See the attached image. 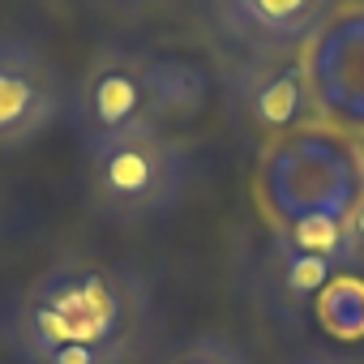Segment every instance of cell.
<instances>
[{"mask_svg": "<svg viewBox=\"0 0 364 364\" xmlns=\"http://www.w3.org/2000/svg\"><path fill=\"white\" fill-rule=\"evenodd\" d=\"M150 321L137 270L60 257L18 291L5 343L22 364H133L150 343Z\"/></svg>", "mask_w": 364, "mask_h": 364, "instance_id": "obj_1", "label": "cell"}, {"mask_svg": "<svg viewBox=\"0 0 364 364\" xmlns=\"http://www.w3.org/2000/svg\"><path fill=\"white\" fill-rule=\"evenodd\" d=\"M189 185V150L171 129L137 124L86 146V202L107 223H146L167 215Z\"/></svg>", "mask_w": 364, "mask_h": 364, "instance_id": "obj_2", "label": "cell"}, {"mask_svg": "<svg viewBox=\"0 0 364 364\" xmlns=\"http://www.w3.org/2000/svg\"><path fill=\"white\" fill-rule=\"evenodd\" d=\"M364 185L355 150L330 133H296L274 146L262 167V189L279 223L300 215H347Z\"/></svg>", "mask_w": 364, "mask_h": 364, "instance_id": "obj_3", "label": "cell"}, {"mask_svg": "<svg viewBox=\"0 0 364 364\" xmlns=\"http://www.w3.org/2000/svg\"><path fill=\"white\" fill-rule=\"evenodd\" d=\"M65 116L86 146L107 141L116 133H129L137 124H150V86H146V56L107 48L99 52L86 73L69 86Z\"/></svg>", "mask_w": 364, "mask_h": 364, "instance_id": "obj_4", "label": "cell"}, {"mask_svg": "<svg viewBox=\"0 0 364 364\" xmlns=\"http://www.w3.org/2000/svg\"><path fill=\"white\" fill-rule=\"evenodd\" d=\"M69 103V86L43 48L0 39V150L39 141Z\"/></svg>", "mask_w": 364, "mask_h": 364, "instance_id": "obj_5", "label": "cell"}, {"mask_svg": "<svg viewBox=\"0 0 364 364\" xmlns=\"http://www.w3.org/2000/svg\"><path fill=\"white\" fill-rule=\"evenodd\" d=\"M304 65L317 107L347 129H364V0L326 18L309 39Z\"/></svg>", "mask_w": 364, "mask_h": 364, "instance_id": "obj_6", "label": "cell"}, {"mask_svg": "<svg viewBox=\"0 0 364 364\" xmlns=\"http://www.w3.org/2000/svg\"><path fill=\"white\" fill-rule=\"evenodd\" d=\"M240 107L245 116L270 133V137H283V133H296L309 116V107L317 103L313 99V82H309V65L304 56H291V52H266L257 56L245 73H240Z\"/></svg>", "mask_w": 364, "mask_h": 364, "instance_id": "obj_7", "label": "cell"}, {"mask_svg": "<svg viewBox=\"0 0 364 364\" xmlns=\"http://www.w3.org/2000/svg\"><path fill=\"white\" fill-rule=\"evenodd\" d=\"M150 124H185L210 103V73L185 56H146Z\"/></svg>", "mask_w": 364, "mask_h": 364, "instance_id": "obj_8", "label": "cell"}, {"mask_svg": "<svg viewBox=\"0 0 364 364\" xmlns=\"http://www.w3.org/2000/svg\"><path fill=\"white\" fill-rule=\"evenodd\" d=\"M228 5L270 48H291L313 39L326 26V18L338 9V0H228Z\"/></svg>", "mask_w": 364, "mask_h": 364, "instance_id": "obj_9", "label": "cell"}, {"mask_svg": "<svg viewBox=\"0 0 364 364\" xmlns=\"http://www.w3.org/2000/svg\"><path fill=\"white\" fill-rule=\"evenodd\" d=\"M274 240L296 249V253H309V257H321V262L347 270V215H300V219H287V223H279Z\"/></svg>", "mask_w": 364, "mask_h": 364, "instance_id": "obj_10", "label": "cell"}, {"mask_svg": "<svg viewBox=\"0 0 364 364\" xmlns=\"http://www.w3.org/2000/svg\"><path fill=\"white\" fill-rule=\"evenodd\" d=\"M313 313L334 338H364V279L355 270H338L317 291Z\"/></svg>", "mask_w": 364, "mask_h": 364, "instance_id": "obj_11", "label": "cell"}, {"mask_svg": "<svg viewBox=\"0 0 364 364\" xmlns=\"http://www.w3.org/2000/svg\"><path fill=\"white\" fill-rule=\"evenodd\" d=\"M338 274V266L321 262V257H309V253H296L287 245L274 240V287L287 304L304 309L309 300H317V291Z\"/></svg>", "mask_w": 364, "mask_h": 364, "instance_id": "obj_12", "label": "cell"}, {"mask_svg": "<svg viewBox=\"0 0 364 364\" xmlns=\"http://www.w3.org/2000/svg\"><path fill=\"white\" fill-rule=\"evenodd\" d=\"M146 364H253V360L232 338H219V334H185V338L167 343Z\"/></svg>", "mask_w": 364, "mask_h": 364, "instance_id": "obj_13", "label": "cell"}, {"mask_svg": "<svg viewBox=\"0 0 364 364\" xmlns=\"http://www.w3.org/2000/svg\"><path fill=\"white\" fill-rule=\"evenodd\" d=\"M347 270H364V185L347 210Z\"/></svg>", "mask_w": 364, "mask_h": 364, "instance_id": "obj_14", "label": "cell"}, {"mask_svg": "<svg viewBox=\"0 0 364 364\" xmlns=\"http://www.w3.org/2000/svg\"><path fill=\"white\" fill-rule=\"evenodd\" d=\"M291 364H364V360L343 355V351H304V355H296Z\"/></svg>", "mask_w": 364, "mask_h": 364, "instance_id": "obj_15", "label": "cell"}, {"mask_svg": "<svg viewBox=\"0 0 364 364\" xmlns=\"http://www.w3.org/2000/svg\"><path fill=\"white\" fill-rule=\"evenodd\" d=\"M351 150H355V163H360V171H364V129H355V141H351Z\"/></svg>", "mask_w": 364, "mask_h": 364, "instance_id": "obj_16", "label": "cell"}]
</instances>
